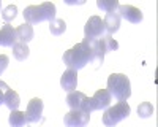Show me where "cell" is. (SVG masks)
<instances>
[{"instance_id": "cell-13", "label": "cell", "mask_w": 158, "mask_h": 127, "mask_svg": "<svg viewBox=\"0 0 158 127\" xmlns=\"http://www.w3.org/2000/svg\"><path fill=\"white\" fill-rule=\"evenodd\" d=\"M18 43V37H16V29H13V25L5 24L0 29V45L2 46H13Z\"/></svg>"}, {"instance_id": "cell-18", "label": "cell", "mask_w": 158, "mask_h": 127, "mask_svg": "<svg viewBox=\"0 0 158 127\" xmlns=\"http://www.w3.org/2000/svg\"><path fill=\"white\" fill-rule=\"evenodd\" d=\"M8 122L11 127H24L27 124V118H25V113L19 111V110H15L10 113V118H8Z\"/></svg>"}, {"instance_id": "cell-16", "label": "cell", "mask_w": 158, "mask_h": 127, "mask_svg": "<svg viewBox=\"0 0 158 127\" xmlns=\"http://www.w3.org/2000/svg\"><path fill=\"white\" fill-rule=\"evenodd\" d=\"M3 103H5L11 111H15V110H18L19 105H21V97H19V94H18L16 91H11V89H8L6 94H5V97H3Z\"/></svg>"}, {"instance_id": "cell-21", "label": "cell", "mask_w": 158, "mask_h": 127, "mask_svg": "<svg viewBox=\"0 0 158 127\" xmlns=\"http://www.w3.org/2000/svg\"><path fill=\"white\" fill-rule=\"evenodd\" d=\"M153 114V107L150 102H142V103L138 107V116L142 119H147Z\"/></svg>"}, {"instance_id": "cell-7", "label": "cell", "mask_w": 158, "mask_h": 127, "mask_svg": "<svg viewBox=\"0 0 158 127\" xmlns=\"http://www.w3.org/2000/svg\"><path fill=\"white\" fill-rule=\"evenodd\" d=\"M90 121V113L82 110H70L63 118V122L67 127H85Z\"/></svg>"}, {"instance_id": "cell-11", "label": "cell", "mask_w": 158, "mask_h": 127, "mask_svg": "<svg viewBox=\"0 0 158 127\" xmlns=\"http://www.w3.org/2000/svg\"><path fill=\"white\" fill-rule=\"evenodd\" d=\"M117 15L120 16V19L123 18L125 21H128L131 24H139L144 19L142 11L139 8H136V7H131V5H118Z\"/></svg>"}, {"instance_id": "cell-1", "label": "cell", "mask_w": 158, "mask_h": 127, "mask_svg": "<svg viewBox=\"0 0 158 127\" xmlns=\"http://www.w3.org/2000/svg\"><path fill=\"white\" fill-rule=\"evenodd\" d=\"M90 60H92V51L89 43H85L84 40L81 43H76L73 48L63 53V64L74 72L84 68Z\"/></svg>"}, {"instance_id": "cell-4", "label": "cell", "mask_w": 158, "mask_h": 127, "mask_svg": "<svg viewBox=\"0 0 158 127\" xmlns=\"http://www.w3.org/2000/svg\"><path fill=\"white\" fill-rule=\"evenodd\" d=\"M87 43V42H85ZM89 46H90V51H92V64H103L104 60V56L111 51H115L118 49V43L114 40L111 35H104L98 40H94V42H89Z\"/></svg>"}, {"instance_id": "cell-20", "label": "cell", "mask_w": 158, "mask_h": 127, "mask_svg": "<svg viewBox=\"0 0 158 127\" xmlns=\"http://www.w3.org/2000/svg\"><path fill=\"white\" fill-rule=\"evenodd\" d=\"M49 24H51V25H49L51 33L56 35V37L62 35L65 30H67V24H65L63 19H56V21H52V22H49Z\"/></svg>"}, {"instance_id": "cell-14", "label": "cell", "mask_w": 158, "mask_h": 127, "mask_svg": "<svg viewBox=\"0 0 158 127\" xmlns=\"http://www.w3.org/2000/svg\"><path fill=\"white\" fill-rule=\"evenodd\" d=\"M103 22H104V29H106V35H112L120 29V16L117 15V11L106 13Z\"/></svg>"}, {"instance_id": "cell-23", "label": "cell", "mask_w": 158, "mask_h": 127, "mask_svg": "<svg viewBox=\"0 0 158 127\" xmlns=\"http://www.w3.org/2000/svg\"><path fill=\"white\" fill-rule=\"evenodd\" d=\"M8 64H10V59H8V56H5V54H0V75H2V73L6 70Z\"/></svg>"}, {"instance_id": "cell-2", "label": "cell", "mask_w": 158, "mask_h": 127, "mask_svg": "<svg viewBox=\"0 0 158 127\" xmlns=\"http://www.w3.org/2000/svg\"><path fill=\"white\" fill-rule=\"evenodd\" d=\"M56 5L52 2H43L40 5H30L24 10V19L27 24H38L41 21H56Z\"/></svg>"}, {"instance_id": "cell-9", "label": "cell", "mask_w": 158, "mask_h": 127, "mask_svg": "<svg viewBox=\"0 0 158 127\" xmlns=\"http://www.w3.org/2000/svg\"><path fill=\"white\" fill-rule=\"evenodd\" d=\"M25 118L27 124H36L43 121V100L41 99H32L25 110Z\"/></svg>"}, {"instance_id": "cell-15", "label": "cell", "mask_w": 158, "mask_h": 127, "mask_svg": "<svg viewBox=\"0 0 158 127\" xmlns=\"http://www.w3.org/2000/svg\"><path fill=\"white\" fill-rule=\"evenodd\" d=\"M16 37H18V42L27 45L30 40H33V27L30 24H27V22L21 24L19 27L16 29Z\"/></svg>"}, {"instance_id": "cell-25", "label": "cell", "mask_w": 158, "mask_h": 127, "mask_svg": "<svg viewBox=\"0 0 158 127\" xmlns=\"http://www.w3.org/2000/svg\"><path fill=\"white\" fill-rule=\"evenodd\" d=\"M0 8H2V2H0Z\"/></svg>"}, {"instance_id": "cell-22", "label": "cell", "mask_w": 158, "mask_h": 127, "mask_svg": "<svg viewBox=\"0 0 158 127\" xmlns=\"http://www.w3.org/2000/svg\"><path fill=\"white\" fill-rule=\"evenodd\" d=\"M16 15H18V7H16V5H8V7L3 8V11H2V18H3V21H5L6 24L15 19Z\"/></svg>"}, {"instance_id": "cell-6", "label": "cell", "mask_w": 158, "mask_h": 127, "mask_svg": "<svg viewBox=\"0 0 158 127\" xmlns=\"http://www.w3.org/2000/svg\"><path fill=\"white\" fill-rule=\"evenodd\" d=\"M106 35V29H104V22L100 16H92L84 25V42H94L98 38Z\"/></svg>"}, {"instance_id": "cell-10", "label": "cell", "mask_w": 158, "mask_h": 127, "mask_svg": "<svg viewBox=\"0 0 158 127\" xmlns=\"http://www.w3.org/2000/svg\"><path fill=\"white\" fill-rule=\"evenodd\" d=\"M111 94L108 89H98V91L94 94V97L89 99V103H90V110L95 111V110H106L111 105Z\"/></svg>"}, {"instance_id": "cell-3", "label": "cell", "mask_w": 158, "mask_h": 127, "mask_svg": "<svg viewBox=\"0 0 158 127\" xmlns=\"http://www.w3.org/2000/svg\"><path fill=\"white\" fill-rule=\"evenodd\" d=\"M108 91L111 97L118 102H127L131 95V84L128 76L123 73H112L108 78Z\"/></svg>"}, {"instance_id": "cell-17", "label": "cell", "mask_w": 158, "mask_h": 127, "mask_svg": "<svg viewBox=\"0 0 158 127\" xmlns=\"http://www.w3.org/2000/svg\"><path fill=\"white\" fill-rule=\"evenodd\" d=\"M29 54H30V49H29V46L25 45V43H21V42H18V43H15L13 45V56H15V59L16 60H25L29 57Z\"/></svg>"}, {"instance_id": "cell-12", "label": "cell", "mask_w": 158, "mask_h": 127, "mask_svg": "<svg viewBox=\"0 0 158 127\" xmlns=\"http://www.w3.org/2000/svg\"><path fill=\"white\" fill-rule=\"evenodd\" d=\"M60 86L63 91H67V92H73L76 91V87H77V72L74 70H67V72H63V75L60 76Z\"/></svg>"}, {"instance_id": "cell-24", "label": "cell", "mask_w": 158, "mask_h": 127, "mask_svg": "<svg viewBox=\"0 0 158 127\" xmlns=\"http://www.w3.org/2000/svg\"><path fill=\"white\" fill-rule=\"evenodd\" d=\"M8 84L6 83H3L2 80H0V105H3V97H5V94H6V91H8Z\"/></svg>"}, {"instance_id": "cell-5", "label": "cell", "mask_w": 158, "mask_h": 127, "mask_svg": "<svg viewBox=\"0 0 158 127\" xmlns=\"http://www.w3.org/2000/svg\"><path fill=\"white\" fill-rule=\"evenodd\" d=\"M130 113H131V108L127 102H118L114 107L106 108V111L103 114V124L106 127H115L120 121L127 119L130 116Z\"/></svg>"}, {"instance_id": "cell-19", "label": "cell", "mask_w": 158, "mask_h": 127, "mask_svg": "<svg viewBox=\"0 0 158 127\" xmlns=\"http://www.w3.org/2000/svg\"><path fill=\"white\" fill-rule=\"evenodd\" d=\"M118 5H120V3H118L117 0H98V2H97V7L100 10H103V11H106V13L117 11Z\"/></svg>"}, {"instance_id": "cell-8", "label": "cell", "mask_w": 158, "mask_h": 127, "mask_svg": "<svg viewBox=\"0 0 158 127\" xmlns=\"http://www.w3.org/2000/svg\"><path fill=\"white\" fill-rule=\"evenodd\" d=\"M67 105L71 110H82L85 113H92L90 103H89V97L84 92H79V91L68 92V95H67Z\"/></svg>"}]
</instances>
